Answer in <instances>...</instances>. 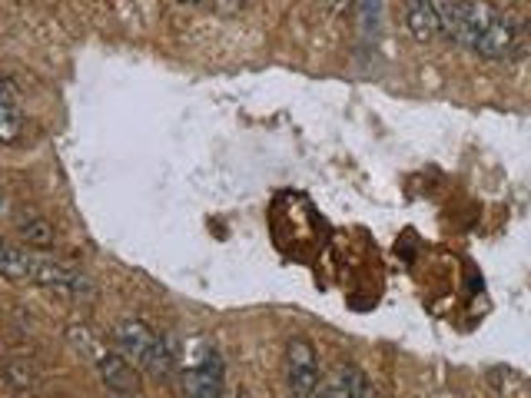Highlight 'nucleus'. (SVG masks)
I'll return each instance as SVG.
<instances>
[{
    "label": "nucleus",
    "instance_id": "obj_1",
    "mask_svg": "<svg viewBox=\"0 0 531 398\" xmlns=\"http://www.w3.org/2000/svg\"><path fill=\"white\" fill-rule=\"evenodd\" d=\"M0 276L17 282H34V286H44L70 299H87L93 292L90 279L83 272L70 269L67 263H57L50 256L30 253L24 246H0Z\"/></svg>",
    "mask_w": 531,
    "mask_h": 398
},
{
    "label": "nucleus",
    "instance_id": "obj_2",
    "mask_svg": "<svg viewBox=\"0 0 531 398\" xmlns=\"http://www.w3.org/2000/svg\"><path fill=\"white\" fill-rule=\"evenodd\" d=\"M113 342H117V352L127 362H133L137 369H143L153 379L166 382L176 369V352L173 342L166 335L153 332L147 322L140 319H120L113 326Z\"/></svg>",
    "mask_w": 531,
    "mask_h": 398
},
{
    "label": "nucleus",
    "instance_id": "obj_3",
    "mask_svg": "<svg viewBox=\"0 0 531 398\" xmlns=\"http://www.w3.org/2000/svg\"><path fill=\"white\" fill-rule=\"evenodd\" d=\"M498 17L502 14L492 4H485V0H449V4H439L442 34L468 50H475V44L488 34V27Z\"/></svg>",
    "mask_w": 531,
    "mask_h": 398
},
{
    "label": "nucleus",
    "instance_id": "obj_4",
    "mask_svg": "<svg viewBox=\"0 0 531 398\" xmlns=\"http://www.w3.org/2000/svg\"><path fill=\"white\" fill-rule=\"evenodd\" d=\"M286 382L293 398H312L319 385V355L309 339H293L286 345Z\"/></svg>",
    "mask_w": 531,
    "mask_h": 398
},
{
    "label": "nucleus",
    "instance_id": "obj_5",
    "mask_svg": "<svg viewBox=\"0 0 531 398\" xmlns=\"http://www.w3.org/2000/svg\"><path fill=\"white\" fill-rule=\"evenodd\" d=\"M93 365H97L100 379H103V385H107V398H143V385H140L137 365L123 359L120 352L103 349Z\"/></svg>",
    "mask_w": 531,
    "mask_h": 398
},
{
    "label": "nucleus",
    "instance_id": "obj_6",
    "mask_svg": "<svg viewBox=\"0 0 531 398\" xmlns=\"http://www.w3.org/2000/svg\"><path fill=\"white\" fill-rule=\"evenodd\" d=\"M223 392V362L216 349H203L190 369L183 372V398H220Z\"/></svg>",
    "mask_w": 531,
    "mask_h": 398
},
{
    "label": "nucleus",
    "instance_id": "obj_7",
    "mask_svg": "<svg viewBox=\"0 0 531 398\" xmlns=\"http://www.w3.org/2000/svg\"><path fill=\"white\" fill-rule=\"evenodd\" d=\"M24 136V110H20L17 87L10 80H0V143L14 146Z\"/></svg>",
    "mask_w": 531,
    "mask_h": 398
},
{
    "label": "nucleus",
    "instance_id": "obj_8",
    "mask_svg": "<svg viewBox=\"0 0 531 398\" xmlns=\"http://www.w3.org/2000/svg\"><path fill=\"white\" fill-rule=\"evenodd\" d=\"M515 44H518V30H515L512 20L502 14L492 27H488V34L475 44V54L485 57V60H502V57L512 54Z\"/></svg>",
    "mask_w": 531,
    "mask_h": 398
},
{
    "label": "nucleus",
    "instance_id": "obj_9",
    "mask_svg": "<svg viewBox=\"0 0 531 398\" xmlns=\"http://www.w3.org/2000/svg\"><path fill=\"white\" fill-rule=\"evenodd\" d=\"M405 20L415 40H432L435 34H442L439 27V0H405Z\"/></svg>",
    "mask_w": 531,
    "mask_h": 398
},
{
    "label": "nucleus",
    "instance_id": "obj_10",
    "mask_svg": "<svg viewBox=\"0 0 531 398\" xmlns=\"http://www.w3.org/2000/svg\"><path fill=\"white\" fill-rule=\"evenodd\" d=\"M17 229H20V236L27 239V246H37V249L54 246V226H50L44 216L24 213V216H20V226Z\"/></svg>",
    "mask_w": 531,
    "mask_h": 398
},
{
    "label": "nucleus",
    "instance_id": "obj_11",
    "mask_svg": "<svg viewBox=\"0 0 531 398\" xmlns=\"http://www.w3.org/2000/svg\"><path fill=\"white\" fill-rule=\"evenodd\" d=\"M4 379H7V385L14 389L17 395H34L37 392V375L27 369L24 362H7V369H4Z\"/></svg>",
    "mask_w": 531,
    "mask_h": 398
},
{
    "label": "nucleus",
    "instance_id": "obj_12",
    "mask_svg": "<svg viewBox=\"0 0 531 398\" xmlns=\"http://www.w3.org/2000/svg\"><path fill=\"white\" fill-rule=\"evenodd\" d=\"M70 345H74V349L83 355V359H87V362H97V355L103 352L100 349V342H97V335H93L87 326H70Z\"/></svg>",
    "mask_w": 531,
    "mask_h": 398
},
{
    "label": "nucleus",
    "instance_id": "obj_13",
    "mask_svg": "<svg viewBox=\"0 0 531 398\" xmlns=\"http://www.w3.org/2000/svg\"><path fill=\"white\" fill-rule=\"evenodd\" d=\"M7 213V196H4V190H0V216Z\"/></svg>",
    "mask_w": 531,
    "mask_h": 398
},
{
    "label": "nucleus",
    "instance_id": "obj_14",
    "mask_svg": "<svg viewBox=\"0 0 531 398\" xmlns=\"http://www.w3.org/2000/svg\"><path fill=\"white\" fill-rule=\"evenodd\" d=\"M180 4H186V7H196V4H206V0H180Z\"/></svg>",
    "mask_w": 531,
    "mask_h": 398
},
{
    "label": "nucleus",
    "instance_id": "obj_15",
    "mask_svg": "<svg viewBox=\"0 0 531 398\" xmlns=\"http://www.w3.org/2000/svg\"><path fill=\"white\" fill-rule=\"evenodd\" d=\"M236 398H253V395H249V392H239Z\"/></svg>",
    "mask_w": 531,
    "mask_h": 398
}]
</instances>
